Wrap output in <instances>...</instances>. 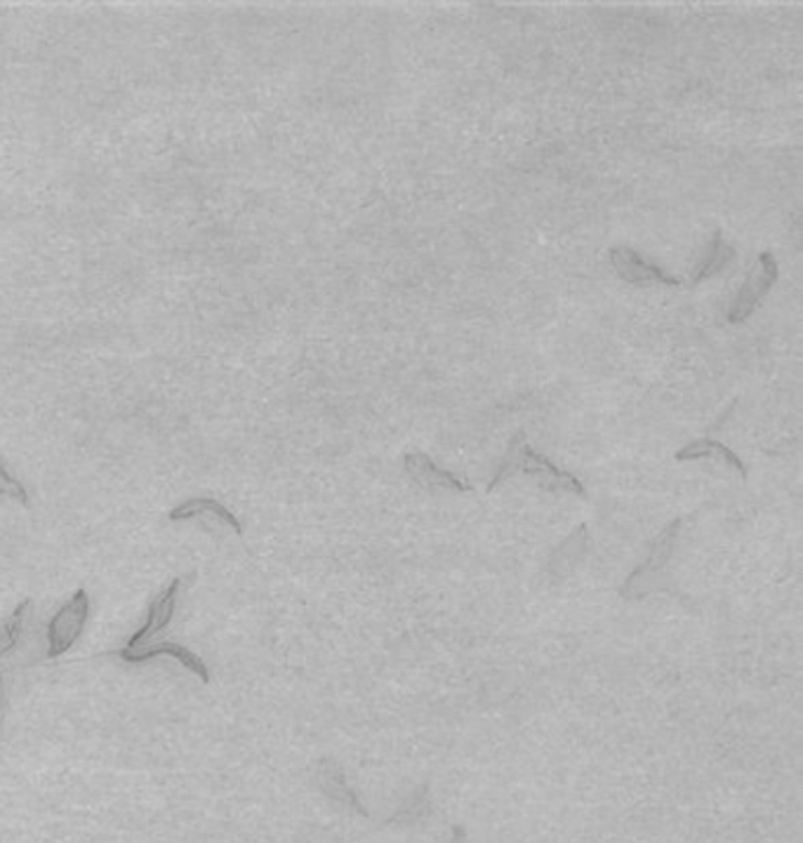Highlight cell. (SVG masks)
I'll return each instance as SVG.
<instances>
[{"label": "cell", "instance_id": "9", "mask_svg": "<svg viewBox=\"0 0 803 843\" xmlns=\"http://www.w3.org/2000/svg\"><path fill=\"white\" fill-rule=\"evenodd\" d=\"M201 517H215L220 523H224L226 528H232V531L243 537V525L241 521L228 511L222 502L212 500V498H191L182 504H177L175 509L168 511V519L172 523H182V521H191V519H201Z\"/></svg>", "mask_w": 803, "mask_h": 843}, {"label": "cell", "instance_id": "2", "mask_svg": "<svg viewBox=\"0 0 803 843\" xmlns=\"http://www.w3.org/2000/svg\"><path fill=\"white\" fill-rule=\"evenodd\" d=\"M679 531H681V519H674L658 537L653 540L648 558L627 577L625 585H622V589H620L622 597L625 599H646L648 594L660 589V583H665V573L669 566L671 552H674V547H677Z\"/></svg>", "mask_w": 803, "mask_h": 843}, {"label": "cell", "instance_id": "16", "mask_svg": "<svg viewBox=\"0 0 803 843\" xmlns=\"http://www.w3.org/2000/svg\"><path fill=\"white\" fill-rule=\"evenodd\" d=\"M0 721H3V698H0Z\"/></svg>", "mask_w": 803, "mask_h": 843}, {"label": "cell", "instance_id": "7", "mask_svg": "<svg viewBox=\"0 0 803 843\" xmlns=\"http://www.w3.org/2000/svg\"><path fill=\"white\" fill-rule=\"evenodd\" d=\"M611 264L622 280L634 286H681V278L669 276L662 267L648 262L644 255L632 251V247H615V251H611Z\"/></svg>", "mask_w": 803, "mask_h": 843}, {"label": "cell", "instance_id": "8", "mask_svg": "<svg viewBox=\"0 0 803 843\" xmlns=\"http://www.w3.org/2000/svg\"><path fill=\"white\" fill-rule=\"evenodd\" d=\"M408 476L417 481L424 488H440V490H455V492H471L473 486L467 481H460L455 474L440 469L434 465V459L424 453H411L403 459Z\"/></svg>", "mask_w": 803, "mask_h": 843}, {"label": "cell", "instance_id": "15", "mask_svg": "<svg viewBox=\"0 0 803 843\" xmlns=\"http://www.w3.org/2000/svg\"><path fill=\"white\" fill-rule=\"evenodd\" d=\"M453 832H455V839H453L450 843H465V839H467V832H465L462 828H455Z\"/></svg>", "mask_w": 803, "mask_h": 843}, {"label": "cell", "instance_id": "10", "mask_svg": "<svg viewBox=\"0 0 803 843\" xmlns=\"http://www.w3.org/2000/svg\"><path fill=\"white\" fill-rule=\"evenodd\" d=\"M321 787L327 797H331L333 801H339L347 808H352V811L360 813V816H370L364 803L358 801V797L352 791V787L347 785V780H344V773L342 768L335 764V762H323L321 764Z\"/></svg>", "mask_w": 803, "mask_h": 843}, {"label": "cell", "instance_id": "1", "mask_svg": "<svg viewBox=\"0 0 803 843\" xmlns=\"http://www.w3.org/2000/svg\"><path fill=\"white\" fill-rule=\"evenodd\" d=\"M514 474L531 476V478H535L539 488L551 490V492H570V495H578V498H584L587 495L580 478H576L568 472H561L559 467H554L543 453H537L533 448L523 432H518L510 441V448H506V455L500 462L498 474L493 476V481H490L488 490L500 488L504 481H510Z\"/></svg>", "mask_w": 803, "mask_h": 843}, {"label": "cell", "instance_id": "13", "mask_svg": "<svg viewBox=\"0 0 803 843\" xmlns=\"http://www.w3.org/2000/svg\"><path fill=\"white\" fill-rule=\"evenodd\" d=\"M34 608V601L24 599L18 608L12 610V615L0 624V659L10 655L12 651H18L20 641L26 630V620H29V610Z\"/></svg>", "mask_w": 803, "mask_h": 843}, {"label": "cell", "instance_id": "5", "mask_svg": "<svg viewBox=\"0 0 803 843\" xmlns=\"http://www.w3.org/2000/svg\"><path fill=\"white\" fill-rule=\"evenodd\" d=\"M182 583H185L182 577H175V580L166 589H160L156 594L149 603V613H146L144 624L133 636L127 639L125 651H137V648L149 646L154 639H158L163 632L168 630L172 618H175L177 597H179V589H182Z\"/></svg>", "mask_w": 803, "mask_h": 843}, {"label": "cell", "instance_id": "14", "mask_svg": "<svg viewBox=\"0 0 803 843\" xmlns=\"http://www.w3.org/2000/svg\"><path fill=\"white\" fill-rule=\"evenodd\" d=\"M0 498H10V500L22 502L24 507H31V498H29L26 488L12 474H8V469L3 465H0Z\"/></svg>", "mask_w": 803, "mask_h": 843}, {"label": "cell", "instance_id": "3", "mask_svg": "<svg viewBox=\"0 0 803 843\" xmlns=\"http://www.w3.org/2000/svg\"><path fill=\"white\" fill-rule=\"evenodd\" d=\"M90 594L86 589H76L74 597L57 610L45 626L47 657H62L76 646L90 620Z\"/></svg>", "mask_w": 803, "mask_h": 843}, {"label": "cell", "instance_id": "12", "mask_svg": "<svg viewBox=\"0 0 803 843\" xmlns=\"http://www.w3.org/2000/svg\"><path fill=\"white\" fill-rule=\"evenodd\" d=\"M733 259H735V251L724 241V236H721V231H716L710 251L704 253V257L698 262L695 271L691 274V284L698 286V284H702V280L721 274Z\"/></svg>", "mask_w": 803, "mask_h": 843}, {"label": "cell", "instance_id": "4", "mask_svg": "<svg viewBox=\"0 0 803 843\" xmlns=\"http://www.w3.org/2000/svg\"><path fill=\"white\" fill-rule=\"evenodd\" d=\"M778 276H780V269H778L776 257L770 253H761L757 257V264H754V269L745 278L740 292H737L735 297V304L728 311V323L747 321L751 317V311L757 309L763 297L770 292V288L778 284Z\"/></svg>", "mask_w": 803, "mask_h": 843}, {"label": "cell", "instance_id": "6", "mask_svg": "<svg viewBox=\"0 0 803 843\" xmlns=\"http://www.w3.org/2000/svg\"><path fill=\"white\" fill-rule=\"evenodd\" d=\"M119 657L123 659V663H130V665H144L149 663V659L154 657H160V655H168L172 659H177L179 665H182L185 669H189L191 674L199 676V679L203 684H210V669L208 665L203 663L201 655H196L193 651L179 646V643H172V641H156V643H149V646L144 648H137V651H113V653H102L100 657Z\"/></svg>", "mask_w": 803, "mask_h": 843}, {"label": "cell", "instance_id": "11", "mask_svg": "<svg viewBox=\"0 0 803 843\" xmlns=\"http://www.w3.org/2000/svg\"><path fill=\"white\" fill-rule=\"evenodd\" d=\"M700 457H714L718 462H724V465L733 467L737 474H740L743 478H747V467L743 465V459L737 457L730 448H726L724 443H718L714 439H700V441H693L688 443L685 448H681L677 453V459L679 462H685V459H700Z\"/></svg>", "mask_w": 803, "mask_h": 843}]
</instances>
